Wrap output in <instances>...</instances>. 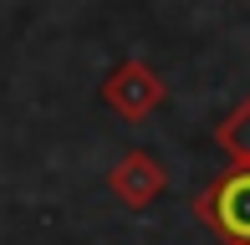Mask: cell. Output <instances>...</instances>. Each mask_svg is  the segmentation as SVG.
I'll use <instances>...</instances> for the list:
<instances>
[{"mask_svg": "<svg viewBox=\"0 0 250 245\" xmlns=\"http://www.w3.org/2000/svg\"><path fill=\"white\" fill-rule=\"evenodd\" d=\"M107 189H112L128 209H148L153 199L168 189V169H164V159H158V153L128 148V153L107 169Z\"/></svg>", "mask_w": 250, "mask_h": 245, "instance_id": "3", "label": "cell"}, {"mask_svg": "<svg viewBox=\"0 0 250 245\" xmlns=\"http://www.w3.org/2000/svg\"><path fill=\"white\" fill-rule=\"evenodd\" d=\"M214 143H220V153L230 163H245V169H250V97L214 128Z\"/></svg>", "mask_w": 250, "mask_h": 245, "instance_id": "4", "label": "cell"}, {"mask_svg": "<svg viewBox=\"0 0 250 245\" xmlns=\"http://www.w3.org/2000/svg\"><path fill=\"white\" fill-rule=\"evenodd\" d=\"M164 97H168V82L153 72L148 61H138V57L118 61L107 72V82H102V102H107L118 118H128V122L153 118L158 107H164Z\"/></svg>", "mask_w": 250, "mask_h": 245, "instance_id": "2", "label": "cell"}, {"mask_svg": "<svg viewBox=\"0 0 250 245\" xmlns=\"http://www.w3.org/2000/svg\"><path fill=\"white\" fill-rule=\"evenodd\" d=\"M189 209L204 230L220 235V245H250V169L230 163L220 179H209L194 194Z\"/></svg>", "mask_w": 250, "mask_h": 245, "instance_id": "1", "label": "cell"}]
</instances>
